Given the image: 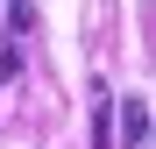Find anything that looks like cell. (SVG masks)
I'll list each match as a JSON object with an SVG mask.
<instances>
[{
    "label": "cell",
    "instance_id": "7a4b0ae2",
    "mask_svg": "<svg viewBox=\"0 0 156 149\" xmlns=\"http://www.w3.org/2000/svg\"><path fill=\"white\" fill-rule=\"evenodd\" d=\"M92 149H114V92L92 85Z\"/></svg>",
    "mask_w": 156,
    "mask_h": 149
},
{
    "label": "cell",
    "instance_id": "3957f363",
    "mask_svg": "<svg viewBox=\"0 0 156 149\" xmlns=\"http://www.w3.org/2000/svg\"><path fill=\"white\" fill-rule=\"evenodd\" d=\"M121 128H128V149L149 142V107H142V99H121Z\"/></svg>",
    "mask_w": 156,
    "mask_h": 149
},
{
    "label": "cell",
    "instance_id": "6da1fadb",
    "mask_svg": "<svg viewBox=\"0 0 156 149\" xmlns=\"http://www.w3.org/2000/svg\"><path fill=\"white\" fill-rule=\"evenodd\" d=\"M0 36H14V43L36 36V7L29 0H0Z\"/></svg>",
    "mask_w": 156,
    "mask_h": 149
},
{
    "label": "cell",
    "instance_id": "277c9868",
    "mask_svg": "<svg viewBox=\"0 0 156 149\" xmlns=\"http://www.w3.org/2000/svg\"><path fill=\"white\" fill-rule=\"evenodd\" d=\"M14 71H21V43L0 36V85H14Z\"/></svg>",
    "mask_w": 156,
    "mask_h": 149
}]
</instances>
